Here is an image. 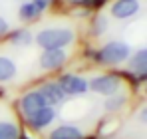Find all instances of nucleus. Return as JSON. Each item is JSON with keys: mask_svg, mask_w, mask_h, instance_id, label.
Wrapping results in <instances>:
<instances>
[{"mask_svg": "<svg viewBox=\"0 0 147 139\" xmlns=\"http://www.w3.org/2000/svg\"><path fill=\"white\" fill-rule=\"evenodd\" d=\"M74 42V32L70 28H46L36 34V44L44 50H62Z\"/></svg>", "mask_w": 147, "mask_h": 139, "instance_id": "obj_1", "label": "nucleus"}, {"mask_svg": "<svg viewBox=\"0 0 147 139\" xmlns=\"http://www.w3.org/2000/svg\"><path fill=\"white\" fill-rule=\"evenodd\" d=\"M129 54H131V50H129V46L125 42H121V40H111V42H107L96 54V60H99L101 64L117 66V64H121V62H125L129 58Z\"/></svg>", "mask_w": 147, "mask_h": 139, "instance_id": "obj_2", "label": "nucleus"}, {"mask_svg": "<svg viewBox=\"0 0 147 139\" xmlns=\"http://www.w3.org/2000/svg\"><path fill=\"white\" fill-rule=\"evenodd\" d=\"M139 10H141V0H113L109 4V14L115 20L133 18Z\"/></svg>", "mask_w": 147, "mask_h": 139, "instance_id": "obj_3", "label": "nucleus"}, {"mask_svg": "<svg viewBox=\"0 0 147 139\" xmlns=\"http://www.w3.org/2000/svg\"><path fill=\"white\" fill-rule=\"evenodd\" d=\"M88 88L101 95H113L121 88V80L117 76H98L88 84Z\"/></svg>", "mask_w": 147, "mask_h": 139, "instance_id": "obj_4", "label": "nucleus"}, {"mask_svg": "<svg viewBox=\"0 0 147 139\" xmlns=\"http://www.w3.org/2000/svg\"><path fill=\"white\" fill-rule=\"evenodd\" d=\"M60 88L64 90L66 95H78V93H84L88 90V82L80 76H74V74H66L60 78Z\"/></svg>", "mask_w": 147, "mask_h": 139, "instance_id": "obj_5", "label": "nucleus"}, {"mask_svg": "<svg viewBox=\"0 0 147 139\" xmlns=\"http://www.w3.org/2000/svg\"><path fill=\"white\" fill-rule=\"evenodd\" d=\"M66 52L64 50H44L40 56V66L44 70H58L66 64Z\"/></svg>", "mask_w": 147, "mask_h": 139, "instance_id": "obj_6", "label": "nucleus"}, {"mask_svg": "<svg viewBox=\"0 0 147 139\" xmlns=\"http://www.w3.org/2000/svg\"><path fill=\"white\" fill-rule=\"evenodd\" d=\"M46 105H48V103H46L44 95L40 92H30L20 99V107H22V111H24L26 115L38 111V109H42V107H46Z\"/></svg>", "mask_w": 147, "mask_h": 139, "instance_id": "obj_7", "label": "nucleus"}, {"mask_svg": "<svg viewBox=\"0 0 147 139\" xmlns=\"http://www.w3.org/2000/svg\"><path fill=\"white\" fill-rule=\"evenodd\" d=\"M40 93L44 95V99H46L48 105H58V103H62L64 97H66L64 90H62L60 84H56V82H46V84L40 88Z\"/></svg>", "mask_w": 147, "mask_h": 139, "instance_id": "obj_8", "label": "nucleus"}, {"mask_svg": "<svg viewBox=\"0 0 147 139\" xmlns=\"http://www.w3.org/2000/svg\"><path fill=\"white\" fill-rule=\"evenodd\" d=\"M54 117H56L54 109L50 105H46V107H42V109H38V111H34V113L28 115V125L34 127V129H42V127H46V125L52 123Z\"/></svg>", "mask_w": 147, "mask_h": 139, "instance_id": "obj_9", "label": "nucleus"}, {"mask_svg": "<svg viewBox=\"0 0 147 139\" xmlns=\"http://www.w3.org/2000/svg\"><path fill=\"white\" fill-rule=\"evenodd\" d=\"M127 70L135 76H147V48L135 52L131 58H129V64H127Z\"/></svg>", "mask_w": 147, "mask_h": 139, "instance_id": "obj_10", "label": "nucleus"}, {"mask_svg": "<svg viewBox=\"0 0 147 139\" xmlns=\"http://www.w3.org/2000/svg\"><path fill=\"white\" fill-rule=\"evenodd\" d=\"M50 139H84V133L74 125H62L50 133Z\"/></svg>", "mask_w": 147, "mask_h": 139, "instance_id": "obj_11", "label": "nucleus"}, {"mask_svg": "<svg viewBox=\"0 0 147 139\" xmlns=\"http://www.w3.org/2000/svg\"><path fill=\"white\" fill-rule=\"evenodd\" d=\"M40 14H42V10H40L38 6H34L32 2H24V4L20 6V10H18V16H20V20H24V22H32V20L40 18Z\"/></svg>", "mask_w": 147, "mask_h": 139, "instance_id": "obj_12", "label": "nucleus"}, {"mask_svg": "<svg viewBox=\"0 0 147 139\" xmlns=\"http://www.w3.org/2000/svg\"><path fill=\"white\" fill-rule=\"evenodd\" d=\"M16 76V66L10 58L0 56V82H8Z\"/></svg>", "mask_w": 147, "mask_h": 139, "instance_id": "obj_13", "label": "nucleus"}, {"mask_svg": "<svg viewBox=\"0 0 147 139\" xmlns=\"http://www.w3.org/2000/svg\"><path fill=\"white\" fill-rule=\"evenodd\" d=\"M20 131L14 123L8 121H0V139H18Z\"/></svg>", "mask_w": 147, "mask_h": 139, "instance_id": "obj_14", "label": "nucleus"}, {"mask_svg": "<svg viewBox=\"0 0 147 139\" xmlns=\"http://www.w3.org/2000/svg\"><path fill=\"white\" fill-rule=\"evenodd\" d=\"M30 42H32V34L28 30H20L12 36V44H16V46H28Z\"/></svg>", "mask_w": 147, "mask_h": 139, "instance_id": "obj_15", "label": "nucleus"}, {"mask_svg": "<svg viewBox=\"0 0 147 139\" xmlns=\"http://www.w3.org/2000/svg\"><path fill=\"white\" fill-rule=\"evenodd\" d=\"M123 105H125V97H123V95H113V97H109V99L105 101V109H107V111H117Z\"/></svg>", "mask_w": 147, "mask_h": 139, "instance_id": "obj_16", "label": "nucleus"}, {"mask_svg": "<svg viewBox=\"0 0 147 139\" xmlns=\"http://www.w3.org/2000/svg\"><path fill=\"white\" fill-rule=\"evenodd\" d=\"M105 28H107V22H105V18H103V16H98V20H96V24H94V30H96V34H101Z\"/></svg>", "mask_w": 147, "mask_h": 139, "instance_id": "obj_17", "label": "nucleus"}, {"mask_svg": "<svg viewBox=\"0 0 147 139\" xmlns=\"http://www.w3.org/2000/svg\"><path fill=\"white\" fill-rule=\"evenodd\" d=\"M30 2H32L34 6H38V8H40V10L44 12V10L48 8V6L52 4V2H54V0H30Z\"/></svg>", "mask_w": 147, "mask_h": 139, "instance_id": "obj_18", "label": "nucleus"}, {"mask_svg": "<svg viewBox=\"0 0 147 139\" xmlns=\"http://www.w3.org/2000/svg\"><path fill=\"white\" fill-rule=\"evenodd\" d=\"M139 121H141V123H147V105L145 107H141V111H139Z\"/></svg>", "mask_w": 147, "mask_h": 139, "instance_id": "obj_19", "label": "nucleus"}, {"mask_svg": "<svg viewBox=\"0 0 147 139\" xmlns=\"http://www.w3.org/2000/svg\"><path fill=\"white\" fill-rule=\"evenodd\" d=\"M8 32V22L4 18H0V34H6Z\"/></svg>", "mask_w": 147, "mask_h": 139, "instance_id": "obj_20", "label": "nucleus"}, {"mask_svg": "<svg viewBox=\"0 0 147 139\" xmlns=\"http://www.w3.org/2000/svg\"><path fill=\"white\" fill-rule=\"evenodd\" d=\"M145 92H147V88H145Z\"/></svg>", "mask_w": 147, "mask_h": 139, "instance_id": "obj_21", "label": "nucleus"}]
</instances>
